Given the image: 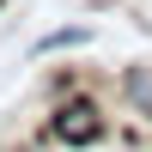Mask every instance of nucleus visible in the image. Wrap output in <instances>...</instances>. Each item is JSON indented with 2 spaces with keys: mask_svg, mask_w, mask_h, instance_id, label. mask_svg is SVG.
Masks as SVG:
<instances>
[{
  "mask_svg": "<svg viewBox=\"0 0 152 152\" xmlns=\"http://www.w3.org/2000/svg\"><path fill=\"white\" fill-rule=\"evenodd\" d=\"M55 134H61V140H97L104 122H97L91 104H73V110H61V116H55Z\"/></svg>",
  "mask_w": 152,
  "mask_h": 152,
  "instance_id": "f257e3e1",
  "label": "nucleus"
},
{
  "mask_svg": "<svg viewBox=\"0 0 152 152\" xmlns=\"http://www.w3.org/2000/svg\"><path fill=\"white\" fill-rule=\"evenodd\" d=\"M67 43H85V31H49L37 49H67Z\"/></svg>",
  "mask_w": 152,
  "mask_h": 152,
  "instance_id": "f03ea898",
  "label": "nucleus"
},
{
  "mask_svg": "<svg viewBox=\"0 0 152 152\" xmlns=\"http://www.w3.org/2000/svg\"><path fill=\"white\" fill-rule=\"evenodd\" d=\"M0 6H6V0H0Z\"/></svg>",
  "mask_w": 152,
  "mask_h": 152,
  "instance_id": "7ed1b4c3",
  "label": "nucleus"
}]
</instances>
